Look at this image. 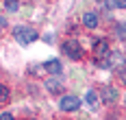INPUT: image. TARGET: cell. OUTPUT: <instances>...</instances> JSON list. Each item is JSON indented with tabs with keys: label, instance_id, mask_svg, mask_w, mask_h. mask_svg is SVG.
I'll return each mask as SVG.
<instances>
[{
	"label": "cell",
	"instance_id": "52a82bcc",
	"mask_svg": "<svg viewBox=\"0 0 126 120\" xmlns=\"http://www.w3.org/2000/svg\"><path fill=\"white\" fill-rule=\"evenodd\" d=\"M46 70L52 72V74H59V72H61V63H59L57 59H50V61H46Z\"/></svg>",
	"mask_w": 126,
	"mask_h": 120
},
{
	"label": "cell",
	"instance_id": "7a4b0ae2",
	"mask_svg": "<svg viewBox=\"0 0 126 120\" xmlns=\"http://www.w3.org/2000/svg\"><path fill=\"white\" fill-rule=\"evenodd\" d=\"M63 53L67 55L70 59H74V61L83 59V48H80V44L76 40H65L63 41Z\"/></svg>",
	"mask_w": 126,
	"mask_h": 120
},
{
	"label": "cell",
	"instance_id": "3957f363",
	"mask_svg": "<svg viewBox=\"0 0 126 120\" xmlns=\"http://www.w3.org/2000/svg\"><path fill=\"white\" fill-rule=\"evenodd\" d=\"M80 107V100H78V96H63L61 98V109L63 111H76Z\"/></svg>",
	"mask_w": 126,
	"mask_h": 120
},
{
	"label": "cell",
	"instance_id": "ba28073f",
	"mask_svg": "<svg viewBox=\"0 0 126 120\" xmlns=\"http://www.w3.org/2000/svg\"><path fill=\"white\" fill-rule=\"evenodd\" d=\"M109 9H126V0H104Z\"/></svg>",
	"mask_w": 126,
	"mask_h": 120
},
{
	"label": "cell",
	"instance_id": "4fadbf2b",
	"mask_svg": "<svg viewBox=\"0 0 126 120\" xmlns=\"http://www.w3.org/2000/svg\"><path fill=\"white\" fill-rule=\"evenodd\" d=\"M87 103H91V105L96 103V92H94V90H89V92H87Z\"/></svg>",
	"mask_w": 126,
	"mask_h": 120
},
{
	"label": "cell",
	"instance_id": "8fae6325",
	"mask_svg": "<svg viewBox=\"0 0 126 120\" xmlns=\"http://www.w3.org/2000/svg\"><path fill=\"white\" fill-rule=\"evenodd\" d=\"M4 7H7V11H17L20 9V2L17 0H4Z\"/></svg>",
	"mask_w": 126,
	"mask_h": 120
},
{
	"label": "cell",
	"instance_id": "2e32d148",
	"mask_svg": "<svg viewBox=\"0 0 126 120\" xmlns=\"http://www.w3.org/2000/svg\"><path fill=\"white\" fill-rule=\"evenodd\" d=\"M124 100H126V98H124Z\"/></svg>",
	"mask_w": 126,
	"mask_h": 120
},
{
	"label": "cell",
	"instance_id": "277c9868",
	"mask_svg": "<svg viewBox=\"0 0 126 120\" xmlns=\"http://www.w3.org/2000/svg\"><path fill=\"white\" fill-rule=\"evenodd\" d=\"M107 55H109V44H107L104 40H98L96 46H94V57H96L98 61H104Z\"/></svg>",
	"mask_w": 126,
	"mask_h": 120
},
{
	"label": "cell",
	"instance_id": "8992f818",
	"mask_svg": "<svg viewBox=\"0 0 126 120\" xmlns=\"http://www.w3.org/2000/svg\"><path fill=\"white\" fill-rule=\"evenodd\" d=\"M83 24H85L87 28H96L98 26V15L96 13H85L83 15Z\"/></svg>",
	"mask_w": 126,
	"mask_h": 120
},
{
	"label": "cell",
	"instance_id": "5bb4252c",
	"mask_svg": "<svg viewBox=\"0 0 126 120\" xmlns=\"http://www.w3.org/2000/svg\"><path fill=\"white\" fill-rule=\"evenodd\" d=\"M0 120H13L11 114H0Z\"/></svg>",
	"mask_w": 126,
	"mask_h": 120
},
{
	"label": "cell",
	"instance_id": "30bf717a",
	"mask_svg": "<svg viewBox=\"0 0 126 120\" xmlns=\"http://www.w3.org/2000/svg\"><path fill=\"white\" fill-rule=\"evenodd\" d=\"M46 87H48L50 92H59V90H61V83L54 81V79H48V81H46Z\"/></svg>",
	"mask_w": 126,
	"mask_h": 120
},
{
	"label": "cell",
	"instance_id": "7c38bea8",
	"mask_svg": "<svg viewBox=\"0 0 126 120\" xmlns=\"http://www.w3.org/2000/svg\"><path fill=\"white\" fill-rule=\"evenodd\" d=\"M7 100H9V87L0 85V103H7Z\"/></svg>",
	"mask_w": 126,
	"mask_h": 120
},
{
	"label": "cell",
	"instance_id": "9c48e42d",
	"mask_svg": "<svg viewBox=\"0 0 126 120\" xmlns=\"http://www.w3.org/2000/svg\"><path fill=\"white\" fill-rule=\"evenodd\" d=\"M115 35H117L120 40L126 41V22H122V24H117V26H115Z\"/></svg>",
	"mask_w": 126,
	"mask_h": 120
},
{
	"label": "cell",
	"instance_id": "5b68a950",
	"mask_svg": "<svg viewBox=\"0 0 126 120\" xmlns=\"http://www.w3.org/2000/svg\"><path fill=\"white\" fill-rule=\"evenodd\" d=\"M115 98H117L115 87H104V90H102V100H104V103H115Z\"/></svg>",
	"mask_w": 126,
	"mask_h": 120
},
{
	"label": "cell",
	"instance_id": "6da1fadb",
	"mask_svg": "<svg viewBox=\"0 0 126 120\" xmlns=\"http://www.w3.org/2000/svg\"><path fill=\"white\" fill-rule=\"evenodd\" d=\"M13 37L17 40V44H33V41L37 40V31L33 26H26V24H20V26L13 28Z\"/></svg>",
	"mask_w": 126,
	"mask_h": 120
},
{
	"label": "cell",
	"instance_id": "9a60e30c",
	"mask_svg": "<svg viewBox=\"0 0 126 120\" xmlns=\"http://www.w3.org/2000/svg\"><path fill=\"white\" fill-rule=\"evenodd\" d=\"M122 81L126 83V70H122Z\"/></svg>",
	"mask_w": 126,
	"mask_h": 120
}]
</instances>
